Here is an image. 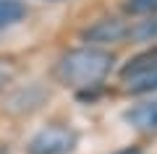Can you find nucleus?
<instances>
[{"instance_id":"nucleus-1","label":"nucleus","mask_w":157,"mask_h":154,"mask_svg":"<svg viewBox=\"0 0 157 154\" xmlns=\"http://www.w3.org/2000/svg\"><path fill=\"white\" fill-rule=\"evenodd\" d=\"M113 68V55L100 47H78L71 50L58 60L55 76L63 86L89 89L97 86Z\"/></svg>"},{"instance_id":"nucleus-2","label":"nucleus","mask_w":157,"mask_h":154,"mask_svg":"<svg viewBox=\"0 0 157 154\" xmlns=\"http://www.w3.org/2000/svg\"><path fill=\"white\" fill-rule=\"evenodd\" d=\"M121 78L131 94L157 92V47L131 58L121 71Z\"/></svg>"},{"instance_id":"nucleus-3","label":"nucleus","mask_w":157,"mask_h":154,"mask_svg":"<svg viewBox=\"0 0 157 154\" xmlns=\"http://www.w3.org/2000/svg\"><path fill=\"white\" fill-rule=\"evenodd\" d=\"M76 149V133L68 126H47L29 141L26 154H71Z\"/></svg>"},{"instance_id":"nucleus-4","label":"nucleus","mask_w":157,"mask_h":154,"mask_svg":"<svg viewBox=\"0 0 157 154\" xmlns=\"http://www.w3.org/2000/svg\"><path fill=\"white\" fill-rule=\"evenodd\" d=\"M126 34H131V32L121 21H115V18H102V21H97L94 26H89L81 37H84L86 42L105 44V42H118V39H123Z\"/></svg>"},{"instance_id":"nucleus-5","label":"nucleus","mask_w":157,"mask_h":154,"mask_svg":"<svg viewBox=\"0 0 157 154\" xmlns=\"http://www.w3.org/2000/svg\"><path fill=\"white\" fill-rule=\"evenodd\" d=\"M126 120L134 128H139V131H157V99L131 107L126 112Z\"/></svg>"},{"instance_id":"nucleus-6","label":"nucleus","mask_w":157,"mask_h":154,"mask_svg":"<svg viewBox=\"0 0 157 154\" xmlns=\"http://www.w3.org/2000/svg\"><path fill=\"white\" fill-rule=\"evenodd\" d=\"M24 16H26V8L21 0H0V29L18 24Z\"/></svg>"},{"instance_id":"nucleus-7","label":"nucleus","mask_w":157,"mask_h":154,"mask_svg":"<svg viewBox=\"0 0 157 154\" xmlns=\"http://www.w3.org/2000/svg\"><path fill=\"white\" fill-rule=\"evenodd\" d=\"M123 11L131 16H152L157 13V0H126Z\"/></svg>"},{"instance_id":"nucleus-8","label":"nucleus","mask_w":157,"mask_h":154,"mask_svg":"<svg viewBox=\"0 0 157 154\" xmlns=\"http://www.w3.org/2000/svg\"><path fill=\"white\" fill-rule=\"evenodd\" d=\"M131 37L139 39V42H155V39H157V18H152V21H141L136 29H131Z\"/></svg>"},{"instance_id":"nucleus-9","label":"nucleus","mask_w":157,"mask_h":154,"mask_svg":"<svg viewBox=\"0 0 157 154\" xmlns=\"http://www.w3.org/2000/svg\"><path fill=\"white\" fill-rule=\"evenodd\" d=\"M11 78H13V66L6 63V60H0V92L11 84Z\"/></svg>"},{"instance_id":"nucleus-10","label":"nucleus","mask_w":157,"mask_h":154,"mask_svg":"<svg viewBox=\"0 0 157 154\" xmlns=\"http://www.w3.org/2000/svg\"><path fill=\"white\" fill-rule=\"evenodd\" d=\"M113 154H144L139 146H126V149H118V152H113Z\"/></svg>"},{"instance_id":"nucleus-11","label":"nucleus","mask_w":157,"mask_h":154,"mask_svg":"<svg viewBox=\"0 0 157 154\" xmlns=\"http://www.w3.org/2000/svg\"><path fill=\"white\" fill-rule=\"evenodd\" d=\"M0 154H8V152H6V149H0Z\"/></svg>"}]
</instances>
